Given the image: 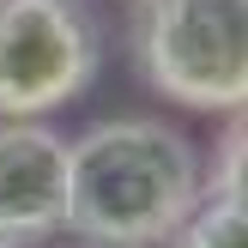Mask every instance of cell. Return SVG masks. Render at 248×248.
<instances>
[{"mask_svg":"<svg viewBox=\"0 0 248 248\" xmlns=\"http://www.w3.org/2000/svg\"><path fill=\"white\" fill-rule=\"evenodd\" d=\"M200 145L157 115H109L67 140V230L91 248H164L200 206Z\"/></svg>","mask_w":248,"mask_h":248,"instance_id":"cell-1","label":"cell"},{"mask_svg":"<svg viewBox=\"0 0 248 248\" xmlns=\"http://www.w3.org/2000/svg\"><path fill=\"white\" fill-rule=\"evenodd\" d=\"M133 67L164 103L242 115L248 0H133Z\"/></svg>","mask_w":248,"mask_h":248,"instance_id":"cell-2","label":"cell"},{"mask_svg":"<svg viewBox=\"0 0 248 248\" xmlns=\"http://www.w3.org/2000/svg\"><path fill=\"white\" fill-rule=\"evenodd\" d=\"M103 67L91 0H0V115H55Z\"/></svg>","mask_w":248,"mask_h":248,"instance_id":"cell-3","label":"cell"},{"mask_svg":"<svg viewBox=\"0 0 248 248\" xmlns=\"http://www.w3.org/2000/svg\"><path fill=\"white\" fill-rule=\"evenodd\" d=\"M67 230V140L43 115H0V248Z\"/></svg>","mask_w":248,"mask_h":248,"instance_id":"cell-4","label":"cell"},{"mask_svg":"<svg viewBox=\"0 0 248 248\" xmlns=\"http://www.w3.org/2000/svg\"><path fill=\"white\" fill-rule=\"evenodd\" d=\"M176 248H248V200H242V188H200V206L176 230Z\"/></svg>","mask_w":248,"mask_h":248,"instance_id":"cell-5","label":"cell"}]
</instances>
